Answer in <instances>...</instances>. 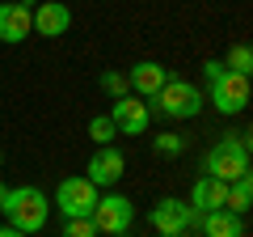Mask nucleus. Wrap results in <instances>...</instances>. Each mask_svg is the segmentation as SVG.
I'll return each mask as SVG.
<instances>
[{
    "label": "nucleus",
    "instance_id": "1",
    "mask_svg": "<svg viewBox=\"0 0 253 237\" xmlns=\"http://www.w3.org/2000/svg\"><path fill=\"white\" fill-rule=\"evenodd\" d=\"M203 170H207V178H219V182L245 178L249 174V131H236V136L211 144L203 157Z\"/></svg>",
    "mask_w": 253,
    "mask_h": 237
},
{
    "label": "nucleus",
    "instance_id": "2",
    "mask_svg": "<svg viewBox=\"0 0 253 237\" xmlns=\"http://www.w3.org/2000/svg\"><path fill=\"white\" fill-rule=\"evenodd\" d=\"M4 216H9V229H17V233H38V229L46 225V216H51V203H46V195L38 191V186H13L9 195H4Z\"/></svg>",
    "mask_w": 253,
    "mask_h": 237
},
{
    "label": "nucleus",
    "instance_id": "3",
    "mask_svg": "<svg viewBox=\"0 0 253 237\" xmlns=\"http://www.w3.org/2000/svg\"><path fill=\"white\" fill-rule=\"evenodd\" d=\"M148 110H156L161 118H173V123H181V118H194V115L203 110V93H199V85L169 76V81H165V89L152 98V106H148Z\"/></svg>",
    "mask_w": 253,
    "mask_h": 237
},
{
    "label": "nucleus",
    "instance_id": "4",
    "mask_svg": "<svg viewBox=\"0 0 253 237\" xmlns=\"http://www.w3.org/2000/svg\"><path fill=\"white\" fill-rule=\"evenodd\" d=\"M93 229L106 237H123L126 229H131V220H135V208H131V199L126 195H97V203H93Z\"/></svg>",
    "mask_w": 253,
    "mask_h": 237
},
{
    "label": "nucleus",
    "instance_id": "5",
    "mask_svg": "<svg viewBox=\"0 0 253 237\" xmlns=\"http://www.w3.org/2000/svg\"><path fill=\"white\" fill-rule=\"evenodd\" d=\"M55 203L68 220H81V216H93V203H97V186L89 178H63L59 191H55Z\"/></svg>",
    "mask_w": 253,
    "mask_h": 237
},
{
    "label": "nucleus",
    "instance_id": "6",
    "mask_svg": "<svg viewBox=\"0 0 253 237\" xmlns=\"http://www.w3.org/2000/svg\"><path fill=\"white\" fill-rule=\"evenodd\" d=\"M203 216H207V212H194L190 203H181V199H161L148 220H152V229L161 237H169V233H186V229H194Z\"/></svg>",
    "mask_w": 253,
    "mask_h": 237
},
{
    "label": "nucleus",
    "instance_id": "7",
    "mask_svg": "<svg viewBox=\"0 0 253 237\" xmlns=\"http://www.w3.org/2000/svg\"><path fill=\"white\" fill-rule=\"evenodd\" d=\"M110 123H114V131H123V136H139V131H148V123H152V110H148L144 98L123 93V98H114V106H110Z\"/></svg>",
    "mask_w": 253,
    "mask_h": 237
},
{
    "label": "nucleus",
    "instance_id": "8",
    "mask_svg": "<svg viewBox=\"0 0 253 237\" xmlns=\"http://www.w3.org/2000/svg\"><path fill=\"white\" fill-rule=\"evenodd\" d=\"M211 106L219 115H241L249 106V76H236V72H224L219 81H211Z\"/></svg>",
    "mask_w": 253,
    "mask_h": 237
},
{
    "label": "nucleus",
    "instance_id": "9",
    "mask_svg": "<svg viewBox=\"0 0 253 237\" xmlns=\"http://www.w3.org/2000/svg\"><path fill=\"white\" fill-rule=\"evenodd\" d=\"M165 81H169V68L156 64V59H139V64L126 72V89L135 93V98H144V102H152L156 93L165 89Z\"/></svg>",
    "mask_w": 253,
    "mask_h": 237
},
{
    "label": "nucleus",
    "instance_id": "10",
    "mask_svg": "<svg viewBox=\"0 0 253 237\" xmlns=\"http://www.w3.org/2000/svg\"><path fill=\"white\" fill-rule=\"evenodd\" d=\"M30 17H34V34H42V38H59L72 30V9L63 0H38V9Z\"/></svg>",
    "mask_w": 253,
    "mask_h": 237
},
{
    "label": "nucleus",
    "instance_id": "11",
    "mask_svg": "<svg viewBox=\"0 0 253 237\" xmlns=\"http://www.w3.org/2000/svg\"><path fill=\"white\" fill-rule=\"evenodd\" d=\"M26 34H34V17L26 4L4 0L0 4V43H26Z\"/></svg>",
    "mask_w": 253,
    "mask_h": 237
},
{
    "label": "nucleus",
    "instance_id": "12",
    "mask_svg": "<svg viewBox=\"0 0 253 237\" xmlns=\"http://www.w3.org/2000/svg\"><path fill=\"white\" fill-rule=\"evenodd\" d=\"M123 170H126V161H123V153H118L114 144H106V148H97L93 153V161H89V178L93 186H114L118 178H123Z\"/></svg>",
    "mask_w": 253,
    "mask_h": 237
},
{
    "label": "nucleus",
    "instance_id": "13",
    "mask_svg": "<svg viewBox=\"0 0 253 237\" xmlns=\"http://www.w3.org/2000/svg\"><path fill=\"white\" fill-rule=\"evenodd\" d=\"M224 195H228V182L219 178H194V191H190V208L194 212H219L224 208Z\"/></svg>",
    "mask_w": 253,
    "mask_h": 237
},
{
    "label": "nucleus",
    "instance_id": "14",
    "mask_svg": "<svg viewBox=\"0 0 253 237\" xmlns=\"http://www.w3.org/2000/svg\"><path fill=\"white\" fill-rule=\"evenodd\" d=\"M199 229H203V237H245V220L241 216H232V212H207V216L199 220Z\"/></svg>",
    "mask_w": 253,
    "mask_h": 237
},
{
    "label": "nucleus",
    "instance_id": "15",
    "mask_svg": "<svg viewBox=\"0 0 253 237\" xmlns=\"http://www.w3.org/2000/svg\"><path fill=\"white\" fill-rule=\"evenodd\" d=\"M249 195H253V182H249V174H245V178H236V182H228V195H224V212H232V216H245V212H249Z\"/></svg>",
    "mask_w": 253,
    "mask_h": 237
},
{
    "label": "nucleus",
    "instance_id": "16",
    "mask_svg": "<svg viewBox=\"0 0 253 237\" xmlns=\"http://www.w3.org/2000/svg\"><path fill=\"white\" fill-rule=\"evenodd\" d=\"M224 68H228V72H236V76H249L253 72V47L249 43H236L232 51H228Z\"/></svg>",
    "mask_w": 253,
    "mask_h": 237
},
{
    "label": "nucleus",
    "instance_id": "17",
    "mask_svg": "<svg viewBox=\"0 0 253 237\" xmlns=\"http://www.w3.org/2000/svg\"><path fill=\"white\" fill-rule=\"evenodd\" d=\"M89 136H93V144H101V148L118 136L114 123H110V115H93V118H89Z\"/></svg>",
    "mask_w": 253,
    "mask_h": 237
},
{
    "label": "nucleus",
    "instance_id": "18",
    "mask_svg": "<svg viewBox=\"0 0 253 237\" xmlns=\"http://www.w3.org/2000/svg\"><path fill=\"white\" fill-rule=\"evenodd\" d=\"M152 148H156L161 157H181V153H186V140H181L177 131H161V136L152 140Z\"/></svg>",
    "mask_w": 253,
    "mask_h": 237
},
{
    "label": "nucleus",
    "instance_id": "19",
    "mask_svg": "<svg viewBox=\"0 0 253 237\" xmlns=\"http://www.w3.org/2000/svg\"><path fill=\"white\" fill-rule=\"evenodd\" d=\"M63 237H97V229H93L89 216H81V220H68L63 225Z\"/></svg>",
    "mask_w": 253,
    "mask_h": 237
},
{
    "label": "nucleus",
    "instance_id": "20",
    "mask_svg": "<svg viewBox=\"0 0 253 237\" xmlns=\"http://www.w3.org/2000/svg\"><path fill=\"white\" fill-rule=\"evenodd\" d=\"M101 89H106L110 98H123L126 93V76L123 72H101Z\"/></svg>",
    "mask_w": 253,
    "mask_h": 237
},
{
    "label": "nucleus",
    "instance_id": "21",
    "mask_svg": "<svg viewBox=\"0 0 253 237\" xmlns=\"http://www.w3.org/2000/svg\"><path fill=\"white\" fill-rule=\"evenodd\" d=\"M203 72H207V81H219L228 68H224V59H207V64H203Z\"/></svg>",
    "mask_w": 253,
    "mask_h": 237
},
{
    "label": "nucleus",
    "instance_id": "22",
    "mask_svg": "<svg viewBox=\"0 0 253 237\" xmlns=\"http://www.w3.org/2000/svg\"><path fill=\"white\" fill-rule=\"evenodd\" d=\"M0 237H26V233H17V229H0Z\"/></svg>",
    "mask_w": 253,
    "mask_h": 237
},
{
    "label": "nucleus",
    "instance_id": "23",
    "mask_svg": "<svg viewBox=\"0 0 253 237\" xmlns=\"http://www.w3.org/2000/svg\"><path fill=\"white\" fill-rule=\"evenodd\" d=\"M4 195H9V186H4V182H0V208H4Z\"/></svg>",
    "mask_w": 253,
    "mask_h": 237
},
{
    "label": "nucleus",
    "instance_id": "24",
    "mask_svg": "<svg viewBox=\"0 0 253 237\" xmlns=\"http://www.w3.org/2000/svg\"><path fill=\"white\" fill-rule=\"evenodd\" d=\"M17 4H26V9H30V4H34V0H17Z\"/></svg>",
    "mask_w": 253,
    "mask_h": 237
},
{
    "label": "nucleus",
    "instance_id": "25",
    "mask_svg": "<svg viewBox=\"0 0 253 237\" xmlns=\"http://www.w3.org/2000/svg\"><path fill=\"white\" fill-rule=\"evenodd\" d=\"M169 237H186V233H169Z\"/></svg>",
    "mask_w": 253,
    "mask_h": 237
},
{
    "label": "nucleus",
    "instance_id": "26",
    "mask_svg": "<svg viewBox=\"0 0 253 237\" xmlns=\"http://www.w3.org/2000/svg\"><path fill=\"white\" fill-rule=\"evenodd\" d=\"M0 161H4V153H0Z\"/></svg>",
    "mask_w": 253,
    "mask_h": 237
}]
</instances>
